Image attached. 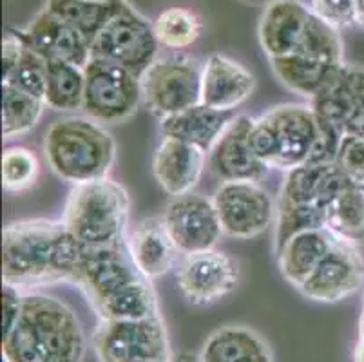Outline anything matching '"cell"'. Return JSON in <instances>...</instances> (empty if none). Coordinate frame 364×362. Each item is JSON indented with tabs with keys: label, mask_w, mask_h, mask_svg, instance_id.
Instances as JSON below:
<instances>
[{
	"label": "cell",
	"mask_w": 364,
	"mask_h": 362,
	"mask_svg": "<svg viewBox=\"0 0 364 362\" xmlns=\"http://www.w3.org/2000/svg\"><path fill=\"white\" fill-rule=\"evenodd\" d=\"M341 136L310 105L284 104L254 118L250 144L268 169L289 172L306 164L336 161Z\"/></svg>",
	"instance_id": "2"
},
{
	"label": "cell",
	"mask_w": 364,
	"mask_h": 362,
	"mask_svg": "<svg viewBox=\"0 0 364 362\" xmlns=\"http://www.w3.org/2000/svg\"><path fill=\"white\" fill-rule=\"evenodd\" d=\"M241 2H245V4H254V6H268L270 2H274V0H241Z\"/></svg>",
	"instance_id": "42"
},
{
	"label": "cell",
	"mask_w": 364,
	"mask_h": 362,
	"mask_svg": "<svg viewBox=\"0 0 364 362\" xmlns=\"http://www.w3.org/2000/svg\"><path fill=\"white\" fill-rule=\"evenodd\" d=\"M160 48L187 49L200 40L203 20L188 8H168L152 22Z\"/></svg>",
	"instance_id": "31"
},
{
	"label": "cell",
	"mask_w": 364,
	"mask_h": 362,
	"mask_svg": "<svg viewBox=\"0 0 364 362\" xmlns=\"http://www.w3.org/2000/svg\"><path fill=\"white\" fill-rule=\"evenodd\" d=\"M336 164L352 181L364 183V134H343Z\"/></svg>",
	"instance_id": "35"
},
{
	"label": "cell",
	"mask_w": 364,
	"mask_h": 362,
	"mask_svg": "<svg viewBox=\"0 0 364 362\" xmlns=\"http://www.w3.org/2000/svg\"><path fill=\"white\" fill-rule=\"evenodd\" d=\"M352 179L344 174L336 161L306 164L287 172L279 199L299 205H314L328 212L333 199Z\"/></svg>",
	"instance_id": "20"
},
{
	"label": "cell",
	"mask_w": 364,
	"mask_h": 362,
	"mask_svg": "<svg viewBox=\"0 0 364 362\" xmlns=\"http://www.w3.org/2000/svg\"><path fill=\"white\" fill-rule=\"evenodd\" d=\"M164 223L180 254L210 250L223 235L213 199L188 192L178 196L164 212Z\"/></svg>",
	"instance_id": "12"
},
{
	"label": "cell",
	"mask_w": 364,
	"mask_h": 362,
	"mask_svg": "<svg viewBox=\"0 0 364 362\" xmlns=\"http://www.w3.org/2000/svg\"><path fill=\"white\" fill-rule=\"evenodd\" d=\"M91 2H111V0H91Z\"/></svg>",
	"instance_id": "44"
},
{
	"label": "cell",
	"mask_w": 364,
	"mask_h": 362,
	"mask_svg": "<svg viewBox=\"0 0 364 362\" xmlns=\"http://www.w3.org/2000/svg\"><path fill=\"white\" fill-rule=\"evenodd\" d=\"M22 297H24V292L21 288L4 283V288H2V312H4L2 314V337H6L15 326L16 319L21 315Z\"/></svg>",
	"instance_id": "38"
},
{
	"label": "cell",
	"mask_w": 364,
	"mask_h": 362,
	"mask_svg": "<svg viewBox=\"0 0 364 362\" xmlns=\"http://www.w3.org/2000/svg\"><path fill=\"white\" fill-rule=\"evenodd\" d=\"M154 26L141 13L124 2L107 24L91 42L95 58L107 60L141 76L158 58Z\"/></svg>",
	"instance_id": "6"
},
{
	"label": "cell",
	"mask_w": 364,
	"mask_h": 362,
	"mask_svg": "<svg viewBox=\"0 0 364 362\" xmlns=\"http://www.w3.org/2000/svg\"><path fill=\"white\" fill-rule=\"evenodd\" d=\"M172 357H165V358H147V361H138V362H171Z\"/></svg>",
	"instance_id": "43"
},
{
	"label": "cell",
	"mask_w": 364,
	"mask_h": 362,
	"mask_svg": "<svg viewBox=\"0 0 364 362\" xmlns=\"http://www.w3.org/2000/svg\"><path fill=\"white\" fill-rule=\"evenodd\" d=\"M84 252L85 247L64 221H15L2 232V279L22 292L75 281Z\"/></svg>",
	"instance_id": "1"
},
{
	"label": "cell",
	"mask_w": 364,
	"mask_h": 362,
	"mask_svg": "<svg viewBox=\"0 0 364 362\" xmlns=\"http://www.w3.org/2000/svg\"><path fill=\"white\" fill-rule=\"evenodd\" d=\"M207 152L176 138H164L152 158V174L168 196H185L200 183Z\"/></svg>",
	"instance_id": "19"
},
{
	"label": "cell",
	"mask_w": 364,
	"mask_h": 362,
	"mask_svg": "<svg viewBox=\"0 0 364 362\" xmlns=\"http://www.w3.org/2000/svg\"><path fill=\"white\" fill-rule=\"evenodd\" d=\"M237 283V261L216 248L185 255L178 268V287L188 303L196 307L218 303L232 294Z\"/></svg>",
	"instance_id": "11"
},
{
	"label": "cell",
	"mask_w": 364,
	"mask_h": 362,
	"mask_svg": "<svg viewBox=\"0 0 364 362\" xmlns=\"http://www.w3.org/2000/svg\"><path fill=\"white\" fill-rule=\"evenodd\" d=\"M46 80H48V58L24 44L21 58L8 76H2V82L18 87L21 91L44 100Z\"/></svg>",
	"instance_id": "34"
},
{
	"label": "cell",
	"mask_w": 364,
	"mask_h": 362,
	"mask_svg": "<svg viewBox=\"0 0 364 362\" xmlns=\"http://www.w3.org/2000/svg\"><path fill=\"white\" fill-rule=\"evenodd\" d=\"M92 346L100 362H138L172 357L161 315L129 321H100Z\"/></svg>",
	"instance_id": "9"
},
{
	"label": "cell",
	"mask_w": 364,
	"mask_h": 362,
	"mask_svg": "<svg viewBox=\"0 0 364 362\" xmlns=\"http://www.w3.org/2000/svg\"><path fill=\"white\" fill-rule=\"evenodd\" d=\"M234 118V111H218L198 104L176 115L161 118L160 131L164 138L181 139L185 144L196 145L201 151L210 152Z\"/></svg>",
	"instance_id": "22"
},
{
	"label": "cell",
	"mask_w": 364,
	"mask_h": 362,
	"mask_svg": "<svg viewBox=\"0 0 364 362\" xmlns=\"http://www.w3.org/2000/svg\"><path fill=\"white\" fill-rule=\"evenodd\" d=\"M272 65L274 75L279 78L284 87H289L296 95L312 100L326 84L330 73L341 64H326L321 60L309 58V56L292 55L279 56V58H268Z\"/></svg>",
	"instance_id": "25"
},
{
	"label": "cell",
	"mask_w": 364,
	"mask_h": 362,
	"mask_svg": "<svg viewBox=\"0 0 364 362\" xmlns=\"http://www.w3.org/2000/svg\"><path fill=\"white\" fill-rule=\"evenodd\" d=\"M84 69L64 60H48L44 104L58 112H75L84 109Z\"/></svg>",
	"instance_id": "28"
},
{
	"label": "cell",
	"mask_w": 364,
	"mask_h": 362,
	"mask_svg": "<svg viewBox=\"0 0 364 362\" xmlns=\"http://www.w3.org/2000/svg\"><path fill=\"white\" fill-rule=\"evenodd\" d=\"M138 277H144V275L132 263L129 248L117 243L109 247H85L84 257L73 283H76L85 292L95 307L102 299L114 294L125 284L136 281Z\"/></svg>",
	"instance_id": "14"
},
{
	"label": "cell",
	"mask_w": 364,
	"mask_h": 362,
	"mask_svg": "<svg viewBox=\"0 0 364 362\" xmlns=\"http://www.w3.org/2000/svg\"><path fill=\"white\" fill-rule=\"evenodd\" d=\"M95 310L100 315V321H129L160 314L156 294L147 277H138L136 281L107 295L100 303L95 304Z\"/></svg>",
	"instance_id": "26"
},
{
	"label": "cell",
	"mask_w": 364,
	"mask_h": 362,
	"mask_svg": "<svg viewBox=\"0 0 364 362\" xmlns=\"http://www.w3.org/2000/svg\"><path fill=\"white\" fill-rule=\"evenodd\" d=\"M314 228H326V212L323 208L279 199L276 215V250H279L292 235Z\"/></svg>",
	"instance_id": "32"
},
{
	"label": "cell",
	"mask_w": 364,
	"mask_h": 362,
	"mask_svg": "<svg viewBox=\"0 0 364 362\" xmlns=\"http://www.w3.org/2000/svg\"><path fill=\"white\" fill-rule=\"evenodd\" d=\"M41 161L26 147H9L2 154V187L6 192H24L35 187Z\"/></svg>",
	"instance_id": "33"
},
{
	"label": "cell",
	"mask_w": 364,
	"mask_h": 362,
	"mask_svg": "<svg viewBox=\"0 0 364 362\" xmlns=\"http://www.w3.org/2000/svg\"><path fill=\"white\" fill-rule=\"evenodd\" d=\"M326 228L341 241L364 245V183L348 181L326 212Z\"/></svg>",
	"instance_id": "27"
},
{
	"label": "cell",
	"mask_w": 364,
	"mask_h": 362,
	"mask_svg": "<svg viewBox=\"0 0 364 362\" xmlns=\"http://www.w3.org/2000/svg\"><path fill=\"white\" fill-rule=\"evenodd\" d=\"M310 9L323 22L337 31L348 29L355 24L357 0H310Z\"/></svg>",
	"instance_id": "36"
},
{
	"label": "cell",
	"mask_w": 364,
	"mask_h": 362,
	"mask_svg": "<svg viewBox=\"0 0 364 362\" xmlns=\"http://www.w3.org/2000/svg\"><path fill=\"white\" fill-rule=\"evenodd\" d=\"M337 238L328 228L304 230L292 238L276 250L279 272L290 284L299 288L312 275L324 255L332 250Z\"/></svg>",
	"instance_id": "24"
},
{
	"label": "cell",
	"mask_w": 364,
	"mask_h": 362,
	"mask_svg": "<svg viewBox=\"0 0 364 362\" xmlns=\"http://www.w3.org/2000/svg\"><path fill=\"white\" fill-rule=\"evenodd\" d=\"M125 0L91 2V0H48L46 9L75 28L89 44L104 29Z\"/></svg>",
	"instance_id": "29"
},
{
	"label": "cell",
	"mask_w": 364,
	"mask_h": 362,
	"mask_svg": "<svg viewBox=\"0 0 364 362\" xmlns=\"http://www.w3.org/2000/svg\"><path fill=\"white\" fill-rule=\"evenodd\" d=\"M85 348L75 312L38 292H26L15 326L2 337L4 362H82Z\"/></svg>",
	"instance_id": "3"
},
{
	"label": "cell",
	"mask_w": 364,
	"mask_h": 362,
	"mask_svg": "<svg viewBox=\"0 0 364 362\" xmlns=\"http://www.w3.org/2000/svg\"><path fill=\"white\" fill-rule=\"evenodd\" d=\"M131 199L111 178L75 185L64 211V225L84 247L122 243L129 225Z\"/></svg>",
	"instance_id": "5"
},
{
	"label": "cell",
	"mask_w": 364,
	"mask_h": 362,
	"mask_svg": "<svg viewBox=\"0 0 364 362\" xmlns=\"http://www.w3.org/2000/svg\"><path fill=\"white\" fill-rule=\"evenodd\" d=\"M85 92L82 111L98 124H120L144 102L140 76L107 60H89L84 68Z\"/></svg>",
	"instance_id": "8"
},
{
	"label": "cell",
	"mask_w": 364,
	"mask_h": 362,
	"mask_svg": "<svg viewBox=\"0 0 364 362\" xmlns=\"http://www.w3.org/2000/svg\"><path fill=\"white\" fill-rule=\"evenodd\" d=\"M310 18L312 9L299 0H274L264 6L257 28L264 55L279 58L296 53Z\"/></svg>",
	"instance_id": "18"
},
{
	"label": "cell",
	"mask_w": 364,
	"mask_h": 362,
	"mask_svg": "<svg viewBox=\"0 0 364 362\" xmlns=\"http://www.w3.org/2000/svg\"><path fill=\"white\" fill-rule=\"evenodd\" d=\"M132 263L144 277L158 279L176 261L178 248L165 228L164 218H145L132 228L127 239Z\"/></svg>",
	"instance_id": "21"
},
{
	"label": "cell",
	"mask_w": 364,
	"mask_h": 362,
	"mask_svg": "<svg viewBox=\"0 0 364 362\" xmlns=\"http://www.w3.org/2000/svg\"><path fill=\"white\" fill-rule=\"evenodd\" d=\"M364 287V259L359 247L337 239L306 281L297 290L310 301L339 303Z\"/></svg>",
	"instance_id": "13"
},
{
	"label": "cell",
	"mask_w": 364,
	"mask_h": 362,
	"mask_svg": "<svg viewBox=\"0 0 364 362\" xmlns=\"http://www.w3.org/2000/svg\"><path fill=\"white\" fill-rule=\"evenodd\" d=\"M24 51V42L16 31H9L2 42V76H8Z\"/></svg>",
	"instance_id": "39"
},
{
	"label": "cell",
	"mask_w": 364,
	"mask_h": 362,
	"mask_svg": "<svg viewBox=\"0 0 364 362\" xmlns=\"http://www.w3.org/2000/svg\"><path fill=\"white\" fill-rule=\"evenodd\" d=\"M16 35L26 46L48 60H64L84 69L92 58L87 40L46 8L33 18L28 28L16 31Z\"/></svg>",
	"instance_id": "15"
},
{
	"label": "cell",
	"mask_w": 364,
	"mask_h": 362,
	"mask_svg": "<svg viewBox=\"0 0 364 362\" xmlns=\"http://www.w3.org/2000/svg\"><path fill=\"white\" fill-rule=\"evenodd\" d=\"M171 362H201V358H200V353L196 355V353H187V351H185V353L172 357Z\"/></svg>",
	"instance_id": "40"
},
{
	"label": "cell",
	"mask_w": 364,
	"mask_h": 362,
	"mask_svg": "<svg viewBox=\"0 0 364 362\" xmlns=\"http://www.w3.org/2000/svg\"><path fill=\"white\" fill-rule=\"evenodd\" d=\"M348 85L352 95V115L344 134H364V69L348 68Z\"/></svg>",
	"instance_id": "37"
},
{
	"label": "cell",
	"mask_w": 364,
	"mask_h": 362,
	"mask_svg": "<svg viewBox=\"0 0 364 362\" xmlns=\"http://www.w3.org/2000/svg\"><path fill=\"white\" fill-rule=\"evenodd\" d=\"M213 201L228 238H256L276 221V201L257 181H223Z\"/></svg>",
	"instance_id": "10"
},
{
	"label": "cell",
	"mask_w": 364,
	"mask_h": 362,
	"mask_svg": "<svg viewBox=\"0 0 364 362\" xmlns=\"http://www.w3.org/2000/svg\"><path fill=\"white\" fill-rule=\"evenodd\" d=\"M44 100L35 98L11 84L2 82V134L13 138L31 131L44 115Z\"/></svg>",
	"instance_id": "30"
},
{
	"label": "cell",
	"mask_w": 364,
	"mask_h": 362,
	"mask_svg": "<svg viewBox=\"0 0 364 362\" xmlns=\"http://www.w3.org/2000/svg\"><path fill=\"white\" fill-rule=\"evenodd\" d=\"M203 64L187 55H171L152 62L140 76L144 104L160 118L201 104Z\"/></svg>",
	"instance_id": "7"
},
{
	"label": "cell",
	"mask_w": 364,
	"mask_h": 362,
	"mask_svg": "<svg viewBox=\"0 0 364 362\" xmlns=\"http://www.w3.org/2000/svg\"><path fill=\"white\" fill-rule=\"evenodd\" d=\"M355 24L364 29V0H357L355 9Z\"/></svg>",
	"instance_id": "41"
},
{
	"label": "cell",
	"mask_w": 364,
	"mask_h": 362,
	"mask_svg": "<svg viewBox=\"0 0 364 362\" xmlns=\"http://www.w3.org/2000/svg\"><path fill=\"white\" fill-rule=\"evenodd\" d=\"M201 362H274L261 334L245 324H225L208 335L200 351Z\"/></svg>",
	"instance_id": "23"
},
{
	"label": "cell",
	"mask_w": 364,
	"mask_h": 362,
	"mask_svg": "<svg viewBox=\"0 0 364 362\" xmlns=\"http://www.w3.org/2000/svg\"><path fill=\"white\" fill-rule=\"evenodd\" d=\"M256 89V76L243 64L225 55H210L203 62L201 104L218 111H236Z\"/></svg>",
	"instance_id": "17"
},
{
	"label": "cell",
	"mask_w": 364,
	"mask_h": 362,
	"mask_svg": "<svg viewBox=\"0 0 364 362\" xmlns=\"http://www.w3.org/2000/svg\"><path fill=\"white\" fill-rule=\"evenodd\" d=\"M252 124L250 116H236L210 151V169L223 181H257L267 172L250 144Z\"/></svg>",
	"instance_id": "16"
},
{
	"label": "cell",
	"mask_w": 364,
	"mask_h": 362,
	"mask_svg": "<svg viewBox=\"0 0 364 362\" xmlns=\"http://www.w3.org/2000/svg\"><path fill=\"white\" fill-rule=\"evenodd\" d=\"M44 154L58 178L80 185L107 178L117 159V144L95 119L68 116L48 129Z\"/></svg>",
	"instance_id": "4"
},
{
	"label": "cell",
	"mask_w": 364,
	"mask_h": 362,
	"mask_svg": "<svg viewBox=\"0 0 364 362\" xmlns=\"http://www.w3.org/2000/svg\"><path fill=\"white\" fill-rule=\"evenodd\" d=\"M363 307H364V294H363Z\"/></svg>",
	"instance_id": "45"
}]
</instances>
